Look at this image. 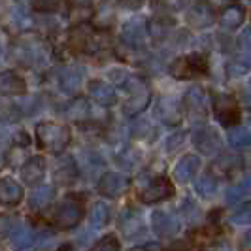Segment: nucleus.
<instances>
[{
	"instance_id": "nucleus-1",
	"label": "nucleus",
	"mask_w": 251,
	"mask_h": 251,
	"mask_svg": "<svg viewBox=\"0 0 251 251\" xmlns=\"http://www.w3.org/2000/svg\"><path fill=\"white\" fill-rule=\"evenodd\" d=\"M72 132L66 125L55 121H44L36 126V144L42 150H50L51 153H61L70 144Z\"/></svg>"
},
{
	"instance_id": "nucleus-2",
	"label": "nucleus",
	"mask_w": 251,
	"mask_h": 251,
	"mask_svg": "<svg viewBox=\"0 0 251 251\" xmlns=\"http://www.w3.org/2000/svg\"><path fill=\"white\" fill-rule=\"evenodd\" d=\"M85 215V202L81 197L77 195H68L55 210L53 214V223L55 226L68 230V228H74L75 225H79V221L83 219Z\"/></svg>"
},
{
	"instance_id": "nucleus-3",
	"label": "nucleus",
	"mask_w": 251,
	"mask_h": 251,
	"mask_svg": "<svg viewBox=\"0 0 251 251\" xmlns=\"http://www.w3.org/2000/svg\"><path fill=\"white\" fill-rule=\"evenodd\" d=\"M210 72L208 57L202 53H191L187 57H179L170 64V74L176 79H191L197 75H206Z\"/></svg>"
},
{
	"instance_id": "nucleus-4",
	"label": "nucleus",
	"mask_w": 251,
	"mask_h": 251,
	"mask_svg": "<svg viewBox=\"0 0 251 251\" xmlns=\"http://www.w3.org/2000/svg\"><path fill=\"white\" fill-rule=\"evenodd\" d=\"M68 44L77 53H97L100 50V42L97 38V30L87 23H77L68 32Z\"/></svg>"
},
{
	"instance_id": "nucleus-5",
	"label": "nucleus",
	"mask_w": 251,
	"mask_h": 251,
	"mask_svg": "<svg viewBox=\"0 0 251 251\" xmlns=\"http://www.w3.org/2000/svg\"><path fill=\"white\" fill-rule=\"evenodd\" d=\"M214 112L217 121L223 126L230 128V126L238 125L240 110H238V104H236V99L232 95H226V93L217 95L214 100Z\"/></svg>"
},
{
	"instance_id": "nucleus-6",
	"label": "nucleus",
	"mask_w": 251,
	"mask_h": 251,
	"mask_svg": "<svg viewBox=\"0 0 251 251\" xmlns=\"http://www.w3.org/2000/svg\"><path fill=\"white\" fill-rule=\"evenodd\" d=\"M172 195H174V185H172L170 177L157 176L140 191V201L144 204H157V202L170 199Z\"/></svg>"
},
{
	"instance_id": "nucleus-7",
	"label": "nucleus",
	"mask_w": 251,
	"mask_h": 251,
	"mask_svg": "<svg viewBox=\"0 0 251 251\" xmlns=\"http://www.w3.org/2000/svg\"><path fill=\"white\" fill-rule=\"evenodd\" d=\"M125 87L130 89V95H128V100L125 102V108L123 110H125L126 115H138V113H142L148 108V104L151 100L150 89L146 87L144 83L132 79V77L126 81Z\"/></svg>"
},
{
	"instance_id": "nucleus-8",
	"label": "nucleus",
	"mask_w": 251,
	"mask_h": 251,
	"mask_svg": "<svg viewBox=\"0 0 251 251\" xmlns=\"http://www.w3.org/2000/svg\"><path fill=\"white\" fill-rule=\"evenodd\" d=\"M215 19H217L215 8L208 2V0H199V2H195L187 12L189 26L199 28V30L212 26L215 23Z\"/></svg>"
},
{
	"instance_id": "nucleus-9",
	"label": "nucleus",
	"mask_w": 251,
	"mask_h": 251,
	"mask_svg": "<svg viewBox=\"0 0 251 251\" xmlns=\"http://www.w3.org/2000/svg\"><path fill=\"white\" fill-rule=\"evenodd\" d=\"M128 189V177L119 172H106L99 181V193L104 197H119Z\"/></svg>"
},
{
	"instance_id": "nucleus-10",
	"label": "nucleus",
	"mask_w": 251,
	"mask_h": 251,
	"mask_svg": "<svg viewBox=\"0 0 251 251\" xmlns=\"http://www.w3.org/2000/svg\"><path fill=\"white\" fill-rule=\"evenodd\" d=\"M26 93L25 77L15 72V70H6L0 74V95L4 97H17Z\"/></svg>"
},
{
	"instance_id": "nucleus-11",
	"label": "nucleus",
	"mask_w": 251,
	"mask_h": 251,
	"mask_svg": "<svg viewBox=\"0 0 251 251\" xmlns=\"http://www.w3.org/2000/svg\"><path fill=\"white\" fill-rule=\"evenodd\" d=\"M193 142L199 150L204 153V155H214L219 151V146H221V140L217 136L212 126H202L199 128L195 134H193Z\"/></svg>"
},
{
	"instance_id": "nucleus-12",
	"label": "nucleus",
	"mask_w": 251,
	"mask_h": 251,
	"mask_svg": "<svg viewBox=\"0 0 251 251\" xmlns=\"http://www.w3.org/2000/svg\"><path fill=\"white\" fill-rule=\"evenodd\" d=\"M157 115L164 125L174 126L183 119V110H181V104L174 99H161L157 104Z\"/></svg>"
},
{
	"instance_id": "nucleus-13",
	"label": "nucleus",
	"mask_w": 251,
	"mask_h": 251,
	"mask_svg": "<svg viewBox=\"0 0 251 251\" xmlns=\"http://www.w3.org/2000/svg\"><path fill=\"white\" fill-rule=\"evenodd\" d=\"M23 201V187L12 177H0V204L2 206H19Z\"/></svg>"
},
{
	"instance_id": "nucleus-14",
	"label": "nucleus",
	"mask_w": 251,
	"mask_h": 251,
	"mask_svg": "<svg viewBox=\"0 0 251 251\" xmlns=\"http://www.w3.org/2000/svg\"><path fill=\"white\" fill-rule=\"evenodd\" d=\"M21 174V179L25 181L26 185H38L42 179H44V174H46V161L42 157H30L19 170Z\"/></svg>"
},
{
	"instance_id": "nucleus-15",
	"label": "nucleus",
	"mask_w": 251,
	"mask_h": 251,
	"mask_svg": "<svg viewBox=\"0 0 251 251\" xmlns=\"http://www.w3.org/2000/svg\"><path fill=\"white\" fill-rule=\"evenodd\" d=\"M185 108L191 113L199 115V117H206V112H208V95H206V91L199 87V85L189 89L185 93Z\"/></svg>"
},
{
	"instance_id": "nucleus-16",
	"label": "nucleus",
	"mask_w": 251,
	"mask_h": 251,
	"mask_svg": "<svg viewBox=\"0 0 251 251\" xmlns=\"http://www.w3.org/2000/svg\"><path fill=\"white\" fill-rule=\"evenodd\" d=\"M153 230L157 236H174L177 230H179V223L174 215H170L164 210H159L153 214Z\"/></svg>"
},
{
	"instance_id": "nucleus-17",
	"label": "nucleus",
	"mask_w": 251,
	"mask_h": 251,
	"mask_svg": "<svg viewBox=\"0 0 251 251\" xmlns=\"http://www.w3.org/2000/svg\"><path fill=\"white\" fill-rule=\"evenodd\" d=\"M87 89H89L91 99L97 102V104H100V106H112V104H115V100H117L115 89H113L110 83H106V81L95 79V81L89 83Z\"/></svg>"
},
{
	"instance_id": "nucleus-18",
	"label": "nucleus",
	"mask_w": 251,
	"mask_h": 251,
	"mask_svg": "<svg viewBox=\"0 0 251 251\" xmlns=\"http://www.w3.org/2000/svg\"><path fill=\"white\" fill-rule=\"evenodd\" d=\"M199 168H201V159L197 155H185L174 168V179L179 183H187L189 179L197 176Z\"/></svg>"
},
{
	"instance_id": "nucleus-19",
	"label": "nucleus",
	"mask_w": 251,
	"mask_h": 251,
	"mask_svg": "<svg viewBox=\"0 0 251 251\" xmlns=\"http://www.w3.org/2000/svg\"><path fill=\"white\" fill-rule=\"evenodd\" d=\"M244 19H246V10L242 6H238V4H232V6H226L225 10L221 12L219 25H221V28L232 32V30L240 28V25L244 23Z\"/></svg>"
},
{
	"instance_id": "nucleus-20",
	"label": "nucleus",
	"mask_w": 251,
	"mask_h": 251,
	"mask_svg": "<svg viewBox=\"0 0 251 251\" xmlns=\"http://www.w3.org/2000/svg\"><path fill=\"white\" fill-rule=\"evenodd\" d=\"M119 228L123 230V234H125L126 238H136L142 232V228H144L142 217L134 210H126L119 217Z\"/></svg>"
},
{
	"instance_id": "nucleus-21",
	"label": "nucleus",
	"mask_w": 251,
	"mask_h": 251,
	"mask_svg": "<svg viewBox=\"0 0 251 251\" xmlns=\"http://www.w3.org/2000/svg\"><path fill=\"white\" fill-rule=\"evenodd\" d=\"M146 30H148V26H144V23H140V21H130V23H126L125 28H123V38H125L126 44H130V46H140V44L144 42Z\"/></svg>"
},
{
	"instance_id": "nucleus-22",
	"label": "nucleus",
	"mask_w": 251,
	"mask_h": 251,
	"mask_svg": "<svg viewBox=\"0 0 251 251\" xmlns=\"http://www.w3.org/2000/svg\"><path fill=\"white\" fill-rule=\"evenodd\" d=\"M83 81V72L79 68H66L61 74V87L66 93H75Z\"/></svg>"
},
{
	"instance_id": "nucleus-23",
	"label": "nucleus",
	"mask_w": 251,
	"mask_h": 251,
	"mask_svg": "<svg viewBox=\"0 0 251 251\" xmlns=\"http://www.w3.org/2000/svg\"><path fill=\"white\" fill-rule=\"evenodd\" d=\"M215 168H217V172L221 174V176H232L236 170H240V166H242V161H240V157H234V155H221V159H217V163L214 164Z\"/></svg>"
},
{
	"instance_id": "nucleus-24",
	"label": "nucleus",
	"mask_w": 251,
	"mask_h": 251,
	"mask_svg": "<svg viewBox=\"0 0 251 251\" xmlns=\"http://www.w3.org/2000/svg\"><path fill=\"white\" fill-rule=\"evenodd\" d=\"M195 189H197V193L204 197V199H210V197H214L215 191H217V177L214 174H202L197 181H195Z\"/></svg>"
},
{
	"instance_id": "nucleus-25",
	"label": "nucleus",
	"mask_w": 251,
	"mask_h": 251,
	"mask_svg": "<svg viewBox=\"0 0 251 251\" xmlns=\"http://www.w3.org/2000/svg\"><path fill=\"white\" fill-rule=\"evenodd\" d=\"M250 68H251V55L250 53L238 51L236 59L228 64V75H230V77H240V75L248 74Z\"/></svg>"
},
{
	"instance_id": "nucleus-26",
	"label": "nucleus",
	"mask_w": 251,
	"mask_h": 251,
	"mask_svg": "<svg viewBox=\"0 0 251 251\" xmlns=\"http://www.w3.org/2000/svg\"><path fill=\"white\" fill-rule=\"evenodd\" d=\"M228 144H230L234 150L250 148L251 134L246 128H242V126H230V130H228Z\"/></svg>"
},
{
	"instance_id": "nucleus-27",
	"label": "nucleus",
	"mask_w": 251,
	"mask_h": 251,
	"mask_svg": "<svg viewBox=\"0 0 251 251\" xmlns=\"http://www.w3.org/2000/svg\"><path fill=\"white\" fill-rule=\"evenodd\" d=\"M53 199H55V189L40 187L32 193V197H30V206H32V210H42V208L50 206Z\"/></svg>"
},
{
	"instance_id": "nucleus-28",
	"label": "nucleus",
	"mask_w": 251,
	"mask_h": 251,
	"mask_svg": "<svg viewBox=\"0 0 251 251\" xmlns=\"http://www.w3.org/2000/svg\"><path fill=\"white\" fill-rule=\"evenodd\" d=\"M19 117H21V110L17 108V104L2 95L0 97V119L13 123V121H19Z\"/></svg>"
},
{
	"instance_id": "nucleus-29",
	"label": "nucleus",
	"mask_w": 251,
	"mask_h": 251,
	"mask_svg": "<svg viewBox=\"0 0 251 251\" xmlns=\"http://www.w3.org/2000/svg\"><path fill=\"white\" fill-rule=\"evenodd\" d=\"M10 236H12V242L15 248H26V246H30L32 240H34L32 230L26 225H17L15 228H12Z\"/></svg>"
},
{
	"instance_id": "nucleus-30",
	"label": "nucleus",
	"mask_w": 251,
	"mask_h": 251,
	"mask_svg": "<svg viewBox=\"0 0 251 251\" xmlns=\"http://www.w3.org/2000/svg\"><path fill=\"white\" fill-rule=\"evenodd\" d=\"M66 115H68L70 119H75V121L85 119V117L89 115L87 100H83V99H75V100H72L68 106H66Z\"/></svg>"
},
{
	"instance_id": "nucleus-31",
	"label": "nucleus",
	"mask_w": 251,
	"mask_h": 251,
	"mask_svg": "<svg viewBox=\"0 0 251 251\" xmlns=\"http://www.w3.org/2000/svg\"><path fill=\"white\" fill-rule=\"evenodd\" d=\"M113 17H115V15H113L112 8H108V6H100V8L95 12V15H93V23L97 25V28L104 30V28L112 26Z\"/></svg>"
},
{
	"instance_id": "nucleus-32",
	"label": "nucleus",
	"mask_w": 251,
	"mask_h": 251,
	"mask_svg": "<svg viewBox=\"0 0 251 251\" xmlns=\"http://www.w3.org/2000/svg\"><path fill=\"white\" fill-rule=\"evenodd\" d=\"M91 219H93V226L95 228H102L104 225H108V221H110V210H108V206L102 204V202H97L95 208H93Z\"/></svg>"
},
{
	"instance_id": "nucleus-33",
	"label": "nucleus",
	"mask_w": 251,
	"mask_h": 251,
	"mask_svg": "<svg viewBox=\"0 0 251 251\" xmlns=\"http://www.w3.org/2000/svg\"><path fill=\"white\" fill-rule=\"evenodd\" d=\"M64 0H30L32 10L38 13H55L61 10Z\"/></svg>"
},
{
	"instance_id": "nucleus-34",
	"label": "nucleus",
	"mask_w": 251,
	"mask_h": 251,
	"mask_svg": "<svg viewBox=\"0 0 251 251\" xmlns=\"http://www.w3.org/2000/svg\"><path fill=\"white\" fill-rule=\"evenodd\" d=\"M172 25H174V21H170L168 17H157V19L150 21V25H148V32L155 38L164 36V34H166V30H168Z\"/></svg>"
},
{
	"instance_id": "nucleus-35",
	"label": "nucleus",
	"mask_w": 251,
	"mask_h": 251,
	"mask_svg": "<svg viewBox=\"0 0 251 251\" xmlns=\"http://www.w3.org/2000/svg\"><path fill=\"white\" fill-rule=\"evenodd\" d=\"M230 221L234 225H248L251 223V202H244L234 210V214L230 217Z\"/></svg>"
},
{
	"instance_id": "nucleus-36",
	"label": "nucleus",
	"mask_w": 251,
	"mask_h": 251,
	"mask_svg": "<svg viewBox=\"0 0 251 251\" xmlns=\"http://www.w3.org/2000/svg\"><path fill=\"white\" fill-rule=\"evenodd\" d=\"M89 251H119V240L115 238L113 234H106Z\"/></svg>"
},
{
	"instance_id": "nucleus-37",
	"label": "nucleus",
	"mask_w": 251,
	"mask_h": 251,
	"mask_svg": "<svg viewBox=\"0 0 251 251\" xmlns=\"http://www.w3.org/2000/svg\"><path fill=\"white\" fill-rule=\"evenodd\" d=\"M183 6V0H153V8L166 13L179 12Z\"/></svg>"
},
{
	"instance_id": "nucleus-38",
	"label": "nucleus",
	"mask_w": 251,
	"mask_h": 251,
	"mask_svg": "<svg viewBox=\"0 0 251 251\" xmlns=\"http://www.w3.org/2000/svg\"><path fill=\"white\" fill-rule=\"evenodd\" d=\"M134 136L140 140H148L153 136V128L148 121H142L138 125H134Z\"/></svg>"
},
{
	"instance_id": "nucleus-39",
	"label": "nucleus",
	"mask_w": 251,
	"mask_h": 251,
	"mask_svg": "<svg viewBox=\"0 0 251 251\" xmlns=\"http://www.w3.org/2000/svg\"><path fill=\"white\" fill-rule=\"evenodd\" d=\"M238 51L242 53H250L251 55V26L246 28L238 38Z\"/></svg>"
},
{
	"instance_id": "nucleus-40",
	"label": "nucleus",
	"mask_w": 251,
	"mask_h": 251,
	"mask_svg": "<svg viewBox=\"0 0 251 251\" xmlns=\"http://www.w3.org/2000/svg\"><path fill=\"white\" fill-rule=\"evenodd\" d=\"M240 100H242V104H244L246 108H250L251 110V79L244 85V87L240 89Z\"/></svg>"
},
{
	"instance_id": "nucleus-41",
	"label": "nucleus",
	"mask_w": 251,
	"mask_h": 251,
	"mask_svg": "<svg viewBox=\"0 0 251 251\" xmlns=\"http://www.w3.org/2000/svg\"><path fill=\"white\" fill-rule=\"evenodd\" d=\"M183 140H185V136L183 134H174V136H170L168 138V153H174V151H177L179 148H181V144H183Z\"/></svg>"
},
{
	"instance_id": "nucleus-42",
	"label": "nucleus",
	"mask_w": 251,
	"mask_h": 251,
	"mask_svg": "<svg viewBox=\"0 0 251 251\" xmlns=\"http://www.w3.org/2000/svg\"><path fill=\"white\" fill-rule=\"evenodd\" d=\"M117 4L125 10H140L146 4V0H117Z\"/></svg>"
},
{
	"instance_id": "nucleus-43",
	"label": "nucleus",
	"mask_w": 251,
	"mask_h": 251,
	"mask_svg": "<svg viewBox=\"0 0 251 251\" xmlns=\"http://www.w3.org/2000/svg\"><path fill=\"white\" fill-rule=\"evenodd\" d=\"M12 232V219L6 215H0V236H6Z\"/></svg>"
},
{
	"instance_id": "nucleus-44",
	"label": "nucleus",
	"mask_w": 251,
	"mask_h": 251,
	"mask_svg": "<svg viewBox=\"0 0 251 251\" xmlns=\"http://www.w3.org/2000/svg\"><path fill=\"white\" fill-rule=\"evenodd\" d=\"M240 250L251 251V228L244 234V238H242V242H240Z\"/></svg>"
},
{
	"instance_id": "nucleus-45",
	"label": "nucleus",
	"mask_w": 251,
	"mask_h": 251,
	"mask_svg": "<svg viewBox=\"0 0 251 251\" xmlns=\"http://www.w3.org/2000/svg\"><path fill=\"white\" fill-rule=\"evenodd\" d=\"M15 142H17V144H19V146H21V148H26V146H28V142H30V140H28V136H26L25 132H23V130H21V132H19V134H17V136H15Z\"/></svg>"
},
{
	"instance_id": "nucleus-46",
	"label": "nucleus",
	"mask_w": 251,
	"mask_h": 251,
	"mask_svg": "<svg viewBox=\"0 0 251 251\" xmlns=\"http://www.w3.org/2000/svg\"><path fill=\"white\" fill-rule=\"evenodd\" d=\"M132 251H157V246H155V244H146V246L136 248V250H132Z\"/></svg>"
},
{
	"instance_id": "nucleus-47",
	"label": "nucleus",
	"mask_w": 251,
	"mask_h": 251,
	"mask_svg": "<svg viewBox=\"0 0 251 251\" xmlns=\"http://www.w3.org/2000/svg\"><path fill=\"white\" fill-rule=\"evenodd\" d=\"M4 166H6V155H4L2 151H0V170H2Z\"/></svg>"
},
{
	"instance_id": "nucleus-48",
	"label": "nucleus",
	"mask_w": 251,
	"mask_h": 251,
	"mask_svg": "<svg viewBox=\"0 0 251 251\" xmlns=\"http://www.w3.org/2000/svg\"><path fill=\"white\" fill-rule=\"evenodd\" d=\"M72 2H74L75 6H87L91 0H72Z\"/></svg>"
},
{
	"instance_id": "nucleus-49",
	"label": "nucleus",
	"mask_w": 251,
	"mask_h": 251,
	"mask_svg": "<svg viewBox=\"0 0 251 251\" xmlns=\"http://www.w3.org/2000/svg\"><path fill=\"white\" fill-rule=\"evenodd\" d=\"M163 251H176V250H163Z\"/></svg>"
},
{
	"instance_id": "nucleus-50",
	"label": "nucleus",
	"mask_w": 251,
	"mask_h": 251,
	"mask_svg": "<svg viewBox=\"0 0 251 251\" xmlns=\"http://www.w3.org/2000/svg\"><path fill=\"white\" fill-rule=\"evenodd\" d=\"M0 55H2V53H0Z\"/></svg>"
}]
</instances>
